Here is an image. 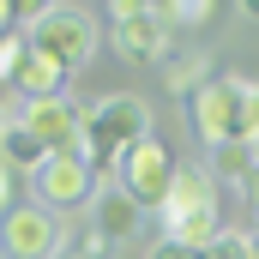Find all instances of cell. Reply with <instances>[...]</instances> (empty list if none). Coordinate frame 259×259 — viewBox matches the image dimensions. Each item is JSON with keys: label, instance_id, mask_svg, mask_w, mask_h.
Here are the masks:
<instances>
[{"label": "cell", "instance_id": "cell-1", "mask_svg": "<svg viewBox=\"0 0 259 259\" xmlns=\"http://www.w3.org/2000/svg\"><path fill=\"white\" fill-rule=\"evenodd\" d=\"M151 133V109L139 97H103L97 109H84V163L97 175H115V163Z\"/></svg>", "mask_w": 259, "mask_h": 259}, {"label": "cell", "instance_id": "cell-2", "mask_svg": "<svg viewBox=\"0 0 259 259\" xmlns=\"http://www.w3.org/2000/svg\"><path fill=\"white\" fill-rule=\"evenodd\" d=\"M163 211V229L187 247H211L223 235V217H217V181L211 169H175L169 181V199L157 205Z\"/></svg>", "mask_w": 259, "mask_h": 259}, {"label": "cell", "instance_id": "cell-3", "mask_svg": "<svg viewBox=\"0 0 259 259\" xmlns=\"http://www.w3.org/2000/svg\"><path fill=\"white\" fill-rule=\"evenodd\" d=\"M24 42H30L36 55L61 61L66 72H78V66H91V55H97V18L78 12V6H55V0H49V6L24 24Z\"/></svg>", "mask_w": 259, "mask_h": 259}, {"label": "cell", "instance_id": "cell-4", "mask_svg": "<svg viewBox=\"0 0 259 259\" xmlns=\"http://www.w3.org/2000/svg\"><path fill=\"white\" fill-rule=\"evenodd\" d=\"M175 169H181V163L169 157V145H163L157 133H145V139L133 145L127 157L115 163V175H121V187L133 193V205H139V211H157V205L169 199V181H175Z\"/></svg>", "mask_w": 259, "mask_h": 259}, {"label": "cell", "instance_id": "cell-5", "mask_svg": "<svg viewBox=\"0 0 259 259\" xmlns=\"http://www.w3.org/2000/svg\"><path fill=\"white\" fill-rule=\"evenodd\" d=\"M66 247V223L49 205H12L0 217V259H55Z\"/></svg>", "mask_w": 259, "mask_h": 259}, {"label": "cell", "instance_id": "cell-6", "mask_svg": "<svg viewBox=\"0 0 259 259\" xmlns=\"http://www.w3.org/2000/svg\"><path fill=\"white\" fill-rule=\"evenodd\" d=\"M18 121L42 139L49 157H84V109L72 97H30Z\"/></svg>", "mask_w": 259, "mask_h": 259}, {"label": "cell", "instance_id": "cell-7", "mask_svg": "<svg viewBox=\"0 0 259 259\" xmlns=\"http://www.w3.org/2000/svg\"><path fill=\"white\" fill-rule=\"evenodd\" d=\"M241 84L247 78H205L187 97V115H193V127H199L205 145H223V139L241 133Z\"/></svg>", "mask_w": 259, "mask_h": 259}, {"label": "cell", "instance_id": "cell-8", "mask_svg": "<svg viewBox=\"0 0 259 259\" xmlns=\"http://www.w3.org/2000/svg\"><path fill=\"white\" fill-rule=\"evenodd\" d=\"M30 187H36V205H49V211L61 217V211L91 205V193H97V169H91L84 157H42V169L30 175Z\"/></svg>", "mask_w": 259, "mask_h": 259}, {"label": "cell", "instance_id": "cell-9", "mask_svg": "<svg viewBox=\"0 0 259 259\" xmlns=\"http://www.w3.org/2000/svg\"><path fill=\"white\" fill-rule=\"evenodd\" d=\"M109 36H115V55L133 66H157L169 55V42H175V30H169V18L157 12V6H145V12H127V18H109Z\"/></svg>", "mask_w": 259, "mask_h": 259}, {"label": "cell", "instance_id": "cell-10", "mask_svg": "<svg viewBox=\"0 0 259 259\" xmlns=\"http://www.w3.org/2000/svg\"><path fill=\"white\" fill-rule=\"evenodd\" d=\"M91 199H97V205H91V229H97L109 247H115V241H127L133 229H139V217H145V211L133 205V193L121 187V181H115V187H97Z\"/></svg>", "mask_w": 259, "mask_h": 259}, {"label": "cell", "instance_id": "cell-11", "mask_svg": "<svg viewBox=\"0 0 259 259\" xmlns=\"http://www.w3.org/2000/svg\"><path fill=\"white\" fill-rule=\"evenodd\" d=\"M66 72L61 61H49V55H36L30 42H24V55H18V66H12V84L24 91V97H66Z\"/></svg>", "mask_w": 259, "mask_h": 259}, {"label": "cell", "instance_id": "cell-12", "mask_svg": "<svg viewBox=\"0 0 259 259\" xmlns=\"http://www.w3.org/2000/svg\"><path fill=\"white\" fill-rule=\"evenodd\" d=\"M0 157H6V169H18V175H36L49 151H42V139L24 127V121H12V127L0 133Z\"/></svg>", "mask_w": 259, "mask_h": 259}, {"label": "cell", "instance_id": "cell-13", "mask_svg": "<svg viewBox=\"0 0 259 259\" xmlns=\"http://www.w3.org/2000/svg\"><path fill=\"white\" fill-rule=\"evenodd\" d=\"M253 157L259 151H247L241 139H223V145H211V181H229V187H247V175H253Z\"/></svg>", "mask_w": 259, "mask_h": 259}, {"label": "cell", "instance_id": "cell-14", "mask_svg": "<svg viewBox=\"0 0 259 259\" xmlns=\"http://www.w3.org/2000/svg\"><path fill=\"white\" fill-rule=\"evenodd\" d=\"M205 72H211V61H205L199 49H193V55H163V84H169L181 103H187L199 84H205Z\"/></svg>", "mask_w": 259, "mask_h": 259}, {"label": "cell", "instance_id": "cell-15", "mask_svg": "<svg viewBox=\"0 0 259 259\" xmlns=\"http://www.w3.org/2000/svg\"><path fill=\"white\" fill-rule=\"evenodd\" d=\"M157 12L169 18V30H205L217 0H157Z\"/></svg>", "mask_w": 259, "mask_h": 259}, {"label": "cell", "instance_id": "cell-16", "mask_svg": "<svg viewBox=\"0 0 259 259\" xmlns=\"http://www.w3.org/2000/svg\"><path fill=\"white\" fill-rule=\"evenodd\" d=\"M235 139H241L247 151H259V84L253 78L241 84V133H235Z\"/></svg>", "mask_w": 259, "mask_h": 259}, {"label": "cell", "instance_id": "cell-17", "mask_svg": "<svg viewBox=\"0 0 259 259\" xmlns=\"http://www.w3.org/2000/svg\"><path fill=\"white\" fill-rule=\"evenodd\" d=\"M199 259H253L247 253V235H235V229H223L211 247H199Z\"/></svg>", "mask_w": 259, "mask_h": 259}, {"label": "cell", "instance_id": "cell-18", "mask_svg": "<svg viewBox=\"0 0 259 259\" xmlns=\"http://www.w3.org/2000/svg\"><path fill=\"white\" fill-rule=\"evenodd\" d=\"M18 55H24V30H6V36H0V78H12Z\"/></svg>", "mask_w": 259, "mask_h": 259}, {"label": "cell", "instance_id": "cell-19", "mask_svg": "<svg viewBox=\"0 0 259 259\" xmlns=\"http://www.w3.org/2000/svg\"><path fill=\"white\" fill-rule=\"evenodd\" d=\"M145 259H199V247H187V241H175V235H163V241H157V247H151Z\"/></svg>", "mask_w": 259, "mask_h": 259}, {"label": "cell", "instance_id": "cell-20", "mask_svg": "<svg viewBox=\"0 0 259 259\" xmlns=\"http://www.w3.org/2000/svg\"><path fill=\"white\" fill-rule=\"evenodd\" d=\"M78 253H84V259H103V253H109V241H103L97 229H84V235H78Z\"/></svg>", "mask_w": 259, "mask_h": 259}, {"label": "cell", "instance_id": "cell-21", "mask_svg": "<svg viewBox=\"0 0 259 259\" xmlns=\"http://www.w3.org/2000/svg\"><path fill=\"white\" fill-rule=\"evenodd\" d=\"M145 6H157V0H109V18H127V12H145Z\"/></svg>", "mask_w": 259, "mask_h": 259}, {"label": "cell", "instance_id": "cell-22", "mask_svg": "<svg viewBox=\"0 0 259 259\" xmlns=\"http://www.w3.org/2000/svg\"><path fill=\"white\" fill-rule=\"evenodd\" d=\"M18 30V0H0V36Z\"/></svg>", "mask_w": 259, "mask_h": 259}, {"label": "cell", "instance_id": "cell-23", "mask_svg": "<svg viewBox=\"0 0 259 259\" xmlns=\"http://www.w3.org/2000/svg\"><path fill=\"white\" fill-rule=\"evenodd\" d=\"M241 193H247V205H253V223H259V157H253V175H247V187H241Z\"/></svg>", "mask_w": 259, "mask_h": 259}, {"label": "cell", "instance_id": "cell-24", "mask_svg": "<svg viewBox=\"0 0 259 259\" xmlns=\"http://www.w3.org/2000/svg\"><path fill=\"white\" fill-rule=\"evenodd\" d=\"M6 199H12V169H0V211H6Z\"/></svg>", "mask_w": 259, "mask_h": 259}, {"label": "cell", "instance_id": "cell-25", "mask_svg": "<svg viewBox=\"0 0 259 259\" xmlns=\"http://www.w3.org/2000/svg\"><path fill=\"white\" fill-rule=\"evenodd\" d=\"M6 127H12V109H6V97H0V133H6Z\"/></svg>", "mask_w": 259, "mask_h": 259}, {"label": "cell", "instance_id": "cell-26", "mask_svg": "<svg viewBox=\"0 0 259 259\" xmlns=\"http://www.w3.org/2000/svg\"><path fill=\"white\" fill-rule=\"evenodd\" d=\"M247 253H253V259H259V223H253V235H247Z\"/></svg>", "mask_w": 259, "mask_h": 259}, {"label": "cell", "instance_id": "cell-27", "mask_svg": "<svg viewBox=\"0 0 259 259\" xmlns=\"http://www.w3.org/2000/svg\"><path fill=\"white\" fill-rule=\"evenodd\" d=\"M241 12H247V18H259V0H241Z\"/></svg>", "mask_w": 259, "mask_h": 259}, {"label": "cell", "instance_id": "cell-28", "mask_svg": "<svg viewBox=\"0 0 259 259\" xmlns=\"http://www.w3.org/2000/svg\"><path fill=\"white\" fill-rule=\"evenodd\" d=\"M55 259H84V253H78V247H61V253H55Z\"/></svg>", "mask_w": 259, "mask_h": 259}]
</instances>
